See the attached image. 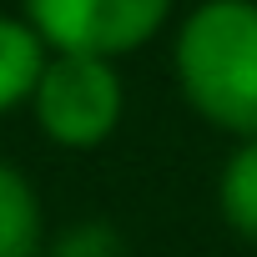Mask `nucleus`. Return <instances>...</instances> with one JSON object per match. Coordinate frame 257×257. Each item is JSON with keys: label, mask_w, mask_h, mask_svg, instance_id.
Here are the masks:
<instances>
[{"label": "nucleus", "mask_w": 257, "mask_h": 257, "mask_svg": "<svg viewBox=\"0 0 257 257\" xmlns=\"http://www.w3.org/2000/svg\"><path fill=\"white\" fill-rule=\"evenodd\" d=\"M182 106L232 142L257 137V0H197L172 26Z\"/></svg>", "instance_id": "obj_1"}, {"label": "nucleus", "mask_w": 257, "mask_h": 257, "mask_svg": "<svg viewBox=\"0 0 257 257\" xmlns=\"http://www.w3.org/2000/svg\"><path fill=\"white\" fill-rule=\"evenodd\" d=\"M31 121L56 152H101L126 121V76L121 61L101 56H56L46 61L31 91Z\"/></svg>", "instance_id": "obj_2"}, {"label": "nucleus", "mask_w": 257, "mask_h": 257, "mask_svg": "<svg viewBox=\"0 0 257 257\" xmlns=\"http://www.w3.org/2000/svg\"><path fill=\"white\" fill-rule=\"evenodd\" d=\"M21 16L56 56L126 61L177 21V0H21Z\"/></svg>", "instance_id": "obj_3"}, {"label": "nucleus", "mask_w": 257, "mask_h": 257, "mask_svg": "<svg viewBox=\"0 0 257 257\" xmlns=\"http://www.w3.org/2000/svg\"><path fill=\"white\" fill-rule=\"evenodd\" d=\"M46 237L51 227L31 172L0 157V257H41Z\"/></svg>", "instance_id": "obj_4"}, {"label": "nucleus", "mask_w": 257, "mask_h": 257, "mask_svg": "<svg viewBox=\"0 0 257 257\" xmlns=\"http://www.w3.org/2000/svg\"><path fill=\"white\" fill-rule=\"evenodd\" d=\"M46 61H51V51L26 26V16L21 11H0V116L31 106V91H36Z\"/></svg>", "instance_id": "obj_5"}, {"label": "nucleus", "mask_w": 257, "mask_h": 257, "mask_svg": "<svg viewBox=\"0 0 257 257\" xmlns=\"http://www.w3.org/2000/svg\"><path fill=\"white\" fill-rule=\"evenodd\" d=\"M217 217L222 227L257 247V137L252 142H232V152L222 157L217 172Z\"/></svg>", "instance_id": "obj_6"}, {"label": "nucleus", "mask_w": 257, "mask_h": 257, "mask_svg": "<svg viewBox=\"0 0 257 257\" xmlns=\"http://www.w3.org/2000/svg\"><path fill=\"white\" fill-rule=\"evenodd\" d=\"M41 257H132V247L111 217H76L46 237Z\"/></svg>", "instance_id": "obj_7"}]
</instances>
